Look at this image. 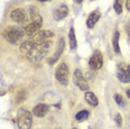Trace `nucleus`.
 Instances as JSON below:
<instances>
[{"instance_id":"16","label":"nucleus","mask_w":130,"mask_h":129,"mask_svg":"<svg viewBox=\"0 0 130 129\" xmlns=\"http://www.w3.org/2000/svg\"><path fill=\"white\" fill-rule=\"evenodd\" d=\"M68 38H69V45H70V49L71 50H75L77 47V40H76V35H75V30L71 27L69 30V35H68Z\"/></svg>"},{"instance_id":"22","label":"nucleus","mask_w":130,"mask_h":129,"mask_svg":"<svg viewBox=\"0 0 130 129\" xmlns=\"http://www.w3.org/2000/svg\"><path fill=\"white\" fill-rule=\"evenodd\" d=\"M126 7H127V9L130 11V0H127V2H126Z\"/></svg>"},{"instance_id":"25","label":"nucleus","mask_w":130,"mask_h":129,"mask_svg":"<svg viewBox=\"0 0 130 129\" xmlns=\"http://www.w3.org/2000/svg\"><path fill=\"white\" fill-rule=\"evenodd\" d=\"M39 1H42V2H46V1H49V0H39Z\"/></svg>"},{"instance_id":"17","label":"nucleus","mask_w":130,"mask_h":129,"mask_svg":"<svg viewBox=\"0 0 130 129\" xmlns=\"http://www.w3.org/2000/svg\"><path fill=\"white\" fill-rule=\"evenodd\" d=\"M112 46H113V50L116 54H120L119 48V31H116L113 35V39H112Z\"/></svg>"},{"instance_id":"3","label":"nucleus","mask_w":130,"mask_h":129,"mask_svg":"<svg viewBox=\"0 0 130 129\" xmlns=\"http://www.w3.org/2000/svg\"><path fill=\"white\" fill-rule=\"evenodd\" d=\"M25 34V30H22L21 28L17 27V26H9V27L6 28L4 32V37L8 42L12 43V45H17L23 38Z\"/></svg>"},{"instance_id":"2","label":"nucleus","mask_w":130,"mask_h":129,"mask_svg":"<svg viewBox=\"0 0 130 129\" xmlns=\"http://www.w3.org/2000/svg\"><path fill=\"white\" fill-rule=\"evenodd\" d=\"M51 46H52V43L50 40L40 43V45H37L36 47H34L30 50V52L28 54V59L30 60L32 63L40 62V61L42 60V58L49 52Z\"/></svg>"},{"instance_id":"1","label":"nucleus","mask_w":130,"mask_h":129,"mask_svg":"<svg viewBox=\"0 0 130 129\" xmlns=\"http://www.w3.org/2000/svg\"><path fill=\"white\" fill-rule=\"evenodd\" d=\"M55 36V34L50 30H42V31H39L37 32L36 35H34V37L28 39L27 41H25L20 47L22 52H26V54H29L30 50L34 47H36L37 45H40V43L45 42V41H48L50 38H52Z\"/></svg>"},{"instance_id":"6","label":"nucleus","mask_w":130,"mask_h":129,"mask_svg":"<svg viewBox=\"0 0 130 129\" xmlns=\"http://www.w3.org/2000/svg\"><path fill=\"white\" fill-rule=\"evenodd\" d=\"M42 26V18L38 14L36 17H32L31 18V22L28 23L25 28V32L28 36H34L35 34H37L39 31V29Z\"/></svg>"},{"instance_id":"12","label":"nucleus","mask_w":130,"mask_h":129,"mask_svg":"<svg viewBox=\"0 0 130 129\" xmlns=\"http://www.w3.org/2000/svg\"><path fill=\"white\" fill-rule=\"evenodd\" d=\"M68 12H69V10H68L67 6L66 5H61V6H59L57 9L55 10L54 18H55V20H57V21H59V20H62L63 18H66V17L68 16Z\"/></svg>"},{"instance_id":"18","label":"nucleus","mask_w":130,"mask_h":129,"mask_svg":"<svg viewBox=\"0 0 130 129\" xmlns=\"http://www.w3.org/2000/svg\"><path fill=\"white\" fill-rule=\"evenodd\" d=\"M88 117H89V111L88 110H81L76 115V119H77V121L81 122V121H85Z\"/></svg>"},{"instance_id":"11","label":"nucleus","mask_w":130,"mask_h":129,"mask_svg":"<svg viewBox=\"0 0 130 129\" xmlns=\"http://www.w3.org/2000/svg\"><path fill=\"white\" fill-rule=\"evenodd\" d=\"M63 49H64V40L63 38H59L58 39V42H57V50H56L54 57L51 59H49V63H55L56 61L59 59V57L61 56V54L63 52Z\"/></svg>"},{"instance_id":"23","label":"nucleus","mask_w":130,"mask_h":129,"mask_svg":"<svg viewBox=\"0 0 130 129\" xmlns=\"http://www.w3.org/2000/svg\"><path fill=\"white\" fill-rule=\"evenodd\" d=\"M127 96H128V97H129V99H130V89L127 90Z\"/></svg>"},{"instance_id":"26","label":"nucleus","mask_w":130,"mask_h":129,"mask_svg":"<svg viewBox=\"0 0 130 129\" xmlns=\"http://www.w3.org/2000/svg\"><path fill=\"white\" fill-rule=\"evenodd\" d=\"M129 39H130V32H129Z\"/></svg>"},{"instance_id":"4","label":"nucleus","mask_w":130,"mask_h":129,"mask_svg":"<svg viewBox=\"0 0 130 129\" xmlns=\"http://www.w3.org/2000/svg\"><path fill=\"white\" fill-rule=\"evenodd\" d=\"M17 122L19 129H30L32 124L31 114L25 108H20L17 114Z\"/></svg>"},{"instance_id":"7","label":"nucleus","mask_w":130,"mask_h":129,"mask_svg":"<svg viewBox=\"0 0 130 129\" xmlns=\"http://www.w3.org/2000/svg\"><path fill=\"white\" fill-rule=\"evenodd\" d=\"M117 77L123 84L130 83V64L121 62L117 67Z\"/></svg>"},{"instance_id":"8","label":"nucleus","mask_w":130,"mask_h":129,"mask_svg":"<svg viewBox=\"0 0 130 129\" xmlns=\"http://www.w3.org/2000/svg\"><path fill=\"white\" fill-rule=\"evenodd\" d=\"M73 81H75L76 86L79 87V89H81L82 91H88V90H89L88 81L84 78V76H82L81 71L79 69L75 70V74H73Z\"/></svg>"},{"instance_id":"15","label":"nucleus","mask_w":130,"mask_h":129,"mask_svg":"<svg viewBox=\"0 0 130 129\" xmlns=\"http://www.w3.org/2000/svg\"><path fill=\"white\" fill-rule=\"evenodd\" d=\"M85 98H86V101L88 102L89 105H91V106H98L99 101H98V98L96 97V95L90 91H87L85 95Z\"/></svg>"},{"instance_id":"10","label":"nucleus","mask_w":130,"mask_h":129,"mask_svg":"<svg viewBox=\"0 0 130 129\" xmlns=\"http://www.w3.org/2000/svg\"><path fill=\"white\" fill-rule=\"evenodd\" d=\"M10 18H11V20H13V21L17 22V23L25 22L26 20H27V13H26V10L21 9V8L12 10L11 13H10Z\"/></svg>"},{"instance_id":"9","label":"nucleus","mask_w":130,"mask_h":129,"mask_svg":"<svg viewBox=\"0 0 130 129\" xmlns=\"http://www.w3.org/2000/svg\"><path fill=\"white\" fill-rule=\"evenodd\" d=\"M102 54L99 50H96L89 59V67L92 70H98L102 67Z\"/></svg>"},{"instance_id":"5","label":"nucleus","mask_w":130,"mask_h":129,"mask_svg":"<svg viewBox=\"0 0 130 129\" xmlns=\"http://www.w3.org/2000/svg\"><path fill=\"white\" fill-rule=\"evenodd\" d=\"M56 79L59 81V84L67 86L69 83V68L67 63L62 62L56 70Z\"/></svg>"},{"instance_id":"20","label":"nucleus","mask_w":130,"mask_h":129,"mask_svg":"<svg viewBox=\"0 0 130 129\" xmlns=\"http://www.w3.org/2000/svg\"><path fill=\"white\" fill-rule=\"evenodd\" d=\"M113 98H115V100H116V102H117L118 105H119L120 107H125V106H126V102H125V100H123V98H122V97H121L120 95H118V93H117V95H115Z\"/></svg>"},{"instance_id":"13","label":"nucleus","mask_w":130,"mask_h":129,"mask_svg":"<svg viewBox=\"0 0 130 129\" xmlns=\"http://www.w3.org/2000/svg\"><path fill=\"white\" fill-rule=\"evenodd\" d=\"M48 110H49V107L47 106L46 104H38L37 106L34 108L32 114H34L36 117H43V116L47 115Z\"/></svg>"},{"instance_id":"21","label":"nucleus","mask_w":130,"mask_h":129,"mask_svg":"<svg viewBox=\"0 0 130 129\" xmlns=\"http://www.w3.org/2000/svg\"><path fill=\"white\" fill-rule=\"evenodd\" d=\"M115 120H116L118 127H121V125H122V119H121L120 114H116V115H115Z\"/></svg>"},{"instance_id":"19","label":"nucleus","mask_w":130,"mask_h":129,"mask_svg":"<svg viewBox=\"0 0 130 129\" xmlns=\"http://www.w3.org/2000/svg\"><path fill=\"white\" fill-rule=\"evenodd\" d=\"M122 1L123 0H116V2H115V5H113L115 11H116L118 14H120L121 11H122Z\"/></svg>"},{"instance_id":"24","label":"nucleus","mask_w":130,"mask_h":129,"mask_svg":"<svg viewBox=\"0 0 130 129\" xmlns=\"http://www.w3.org/2000/svg\"><path fill=\"white\" fill-rule=\"evenodd\" d=\"M76 4H80V2H82V0H75Z\"/></svg>"},{"instance_id":"14","label":"nucleus","mask_w":130,"mask_h":129,"mask_svg":"<svg viewBox=\"0 0 130 129\" xmlns=\"http://www.w3.org/2000/svg\"><path fill=\"white\" fill-rule=\"evenodd\" d=\"M100 18V12L99 11H92L90 14H89V17H88V19H87V26H88V28H93L94 27V25H96L97 22H98V20Z\"/></svg>"},{"instance_id":"27","label":"nucleus","mask_w":130,"mask_h":129,"mask_svg":"<svg viewBox=\"0 0 130 129\" xmlns=\"http://www.w3.org/2000/svg\"><path fill=\"white\" fill-rule=\"evenodd\" d=\"M73 129H77V128H73Z\"/></svg>"}]
</instances>
